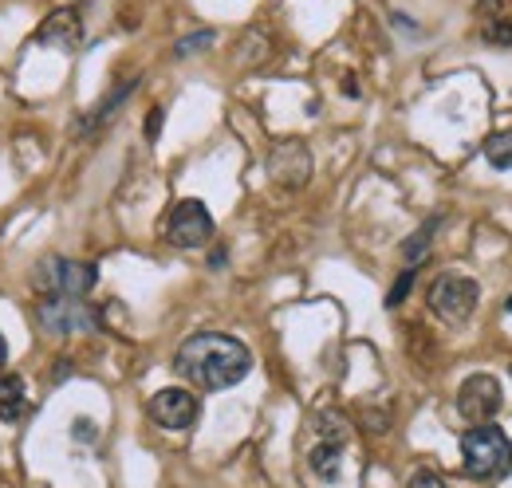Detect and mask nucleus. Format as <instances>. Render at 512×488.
I'll use <instances>...</instances> for the list:
<instances>
[{"label":"nucleus","mask_w":512,"mask_h":488,"mask_svg":"<svg viewBox=\"0 0 512 488\" xmlns=\"http://www.w3.org/2000/svg\"><path fill=\"white\" fill-rule=\"evenodd\" d=\"M505 406V390L493 374H473L461 382L457 390V414L469 422V426H489Z\"/></svg>","instance_id":"nucleus-5"},{"label":"nucleus","mask_w":512,"mask_h":488,"mask_svg":"<svg viewBox=\"0 0 512 488\" xmlns=\"http://www.w3.org/2000/svg\"><path fill=\"white\" fill-rule=\"evenodd\" d=\"M28 414V386H24V374H0V422H20Z\"/></svg>","instance_id":"nucleus-11"},{"label":"nucleus","mask_w":512,"mask_h":488,"mask_svg":"<svg viewBox=\"0 0 512 488\" xmlns=\"http://www.w3.org/2000/svg\"><path fill=\"white\" fill-rule=\"evenodd\" d=\"M485 40H489V44H512V20H497V16H493V20L485 24Z\"/></svg>","instance_id":"nucleus-17"},{"label":"nucleus","mask_w":512,"mask_h":488,"mask_svg":"<svg viewBox=\"0 0 512 488\" xmlns=\"http://www.w3.org/2000/svg\"><path fill=\"white\" fill-rule=\"evenodd\" d=\"M481 300V288L473 276H461V272H442L430 288V307L434 315H442L446 323H465L473 315V307Z\"/></svg>","instance_id":"nucleus-4"},{"label":"nucleus","mask_w":512,"mask_h":488,"mask_svg":"<svg viewBox=\"0 0 512 488\" xmlns=\"http://www.w3.org/2000/svg\"><path fill=\"white\" fill-rule=\"evenodd\" d=\"M36 40L44 48H56V52H75L79 40H83V20L75 8H56L40 28H36Z\"/></svg>","instance_id":"nucleus-10"},{"label":"nucleus","mask_w":512,"mask_h":488,"mask_svg":"<svg viewBox=\"0 0 512 488\" xmlns=\"http://www.w3.org/2000/svg\"><path fill=\"white\" fill-rule=\"evenodd\" d=\"M434 233H438V217H434V221H426V225H422V229H418V233L406 241L402 256H406L410 264H414V260H422V256H426V248H430V237H434Z\"/></svg>","instance_id":"nucleus-14"},{"label":"nucleus","mask_w":512,"mask_h":488,"mask_svg":"<svg viewBox=\"0 0 512 488\" xmlns=\"http://www.w3.org/2000/svg\"><path fill=\"white\" fill-rule=\"evenodd\" d=\"M158 130H162V107H154V111H150V119H146V138L154 142V138H158Z\"/></svg>","instance_id":"nucleus-20"},{"label":"nucleus","mask_w":512,"mask_h":488,"mask_svg":"<svg viewBox=\"0 0 512 488\" xmlns=\"http://www.w3.org/2000/svg\"><path fill=\"white\" fill-rule=\"evenodd\" d=\"M406 488H446V481H442L434 469H418V473L406 481Z\"/></svg>","instance_id":"nucleus-19"},{"label":"nucleus","mask_w":512,"mask_h":488,"mask_svg":"<svg viewBox=\"0 0 512 488\" xmlns=\"http://www.w3.org/2000/svg\"><path fill=\"white\" fill-rule=\"evenodd\" d=\"M414 288V272H402L398 280H394V288H390V296H386V304L390 307H398L402 300H406V292Z\"/></svg>","instance_id":"nucleus-18"},{"label":"nucleus","mask_w":512,"mask_h":488,"mask_svg":"<svg viewBox=\"0 0 512 488\" xmlns=\"http://www.w3.org/2000/svg\"><path fill=\"white\" fill-rule=\"evenodd\" d=\"M4 363H8V347H4V335H0V374H4Z\"/></svg>","instance_id":"nucleus-22"},{"label":"nucleus","mask_w":512,"mask_h":488,"mask_svg":"<svg viewBox=\"0 0 512 488\" xmlns=\"http://www.w3.org/2000/svg\"><path fill=\"white\" fill-rule=\"evenodd\" d=\"M213 32H193L186 40H178V56H193V52H201V48H213Z\"/></svg>","instance_id":"nucleus-16"},{"label":"nucleus","mask_w":512,"mask_h":488,"mask_svg":"<svg viewBox=\"0 0 512 488\" xmlns=\"http://www.w3.org/2000/svg\"><path fill=\"white\" fill-rule=\"evenodd\" d=\"M134 83H138V79H130V83H123V87H119V91H115L111 99H103V103H99V111L91 115V122H103V119H107V115H111V111H115V107H119V103L127 99L130 91H134ZM91 122H87V126H91Z\"/></svg>","instance_id":"nucleus-15"},{"label":"nucleus","mask_w":512,"mask_h":488,"mask_svg":"<svg viewBox=\"0 0 512 488\" xmlns=\"http://www.w3.org/2000/svg\"><path fill=\"white\" fill-rule=\"evenodd\" d=\"M209 237H213V217H209L205 201L186 197V201H178L170 209V217H166V241L174 244V248H201V244H209Z\"/></svg>","instance_id":"nucleus-6"},{"label":"nucleus","mask_w":512,"mask_h":488,"mask_svg":"<svg viewBox=\"0 0 512 488\" xmlns=\"http://www.w3.org/2000/svg\"><path fill=\"white\" fill-rule=\"evenodd\" d=\"M339 449H343V445H335V441H320V445L312 449L308 465H312V473H316L320 481H335V477H339Z\"/></svg>","instance_id":"nucleus-12"},{"label":"nucleus","mask_w":512,"mask_h":488,"mask_svg":"<svg viewBox=\"0 0 512 488\" xmlns=\"http://www.w3.org/2000/svg\"><path fill=\"white\" fill-rule=\"evenodd\" d=\"M201 414V402L193 398V390H182V386H166L150 398V418L162 429H190Z\"/></svg>","instance_id":"nucleus-8"},{"label":"nucleus","mask_w":512,"mask_h":488,"mask_svg":"<svg viewBox=\"0 0 512 488\" xmlns=\"http://www.w3.org/2000/svg\"><path fill=\"white\" fill-rule=\"evenodd\" d=\"M40 323L52 335H79V331H95L99 319L83 300H67V296H48L40 304Z\"/></svg>","instance_id":"nucleus-7"},{"label":"nucleus","mask_w":512,"mask_h":488,"mask_svg":"<svg viewBox=\"0 0 512 488\" xmlns=\"http://www.w3.org/2000/svg\"><path fill=\"white\" fill-rule=\"evenodd\" d=\"M268 170L272 178L288 189H300V185L312 178V154L304 150V142H280L268 158Z\"/></svg>","instance_id":"nucleus-9"},{"label":"nucleus","mask_w":512,"mask_h":488,"mask_svg":"<svg viewBox=\"0 0 512 488\" xmlns=\"http://www.w3.org/2000/svg\"><path fill=\"white\" fill-rule=\"evenodd\" d=\"M485 158L497 170H512V130H501V134H493L485 142Z\"/></svg>","instance_id":"nucleus-13"},{"label":"nucleus","mask_w":512,"mask_h":488,"mask_svg":"<svg viewBox=\"0 0 512 488\" xmlns=\"http://www.w3.org/2000/svg\"><path fill=\"white\" fill-rule=\"evenodd\" d=\"M461 465L473 481H501L512 473V441L501 426H473L461 433Z\"/></svg>","instance_id":"nucleus-2"},{"label":"nucleus","mask_w":512,"mask_h":488,"mask_svg":"<svg viewBox=\"0 0 512 488\" xmlns=\"http://www.w3.org/2000/svg\"><path fill=\"white\" fill-rule=\"evenodd\" d=\"M174 370L197 390H229V386L245 382V374L253 370V351L233 335L201 331L178 347Z\"/></svg>","instance_id":"nucleus-1"},{"label":"nucleus","mask_w":512,"mask_h":488,"mask_svg":"<svg viewBox=\"0 0 512 488\" xmlns=\"http://www.w3.org/2000/svg\"><path fill=\"white\" fill-rule=\"evenodd\" d=\"M99 284L95 264L83 260H64V256H44L36 264V288L48 296H67V300H83L91 288Z\"/></svg>","instance_id":"nucleus-3"},{"label":"nucleus","mask_w":512,"mask_h":488,"mask_svg":"<svg viewBox=\"0 0 512 488\" xmlns=\"http://www.w3.org/2000/svg\"><path fill=\"white\" fill-rule=\"evenodd\" d=\"M75 429H79V437H83V441H91V437H95V426H91V422H75Z\"/></svg>","instance_id":"nucleus-21"}]
</instances>
